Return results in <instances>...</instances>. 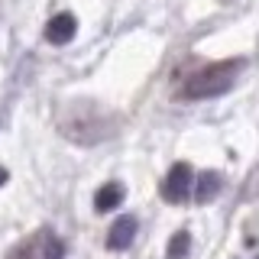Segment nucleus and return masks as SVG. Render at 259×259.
<instances>
[{"label":"nucleus","mask_w":259,"mask_h":259,"mask_svg":"<svg viewBox=\"0 0 259 259\" xmlns=\"http://www.w3.org/2000/svg\"><path fill=\"white\" fill-rule=\"evenodd\" d=\"M243 68V59H227V62H210L201 65L198 71H191L188 78L178 88V97L182 101H204V97H221L233 88Z\"/></svg>","instance_id":"nucleus-1"},{"label":"nucleus","mask_w":259,"mask_h":259,"mask_svg":"<svg viewBox=\"0 0 259 259\" xmlns=\"http://www.w3.org/2000/svg\"><path fill=\"white\" fill-rule=\"evenodd\" d=\"M62 133L75 143L91 146L97 140H104V136H110L113 123H110V117H104V113L94 107V104H75V107L62 117Z\"/></svg>","instance_id":"nucleus-2"},{"label":"nucleus","mask_w":259,"mask_h":259,"mask_svg":"<svg viewBox=\"0 0 259 259\" xmlns=\"http://www.w3.org/2000/svg\"><path fill=\"white\" fill-rule=\"evenodd\" d=\"M4 259H65V243L59 233L42 227V230L29 233L26 240H20Z\"/></svg>","instance_id":"nucleus-3"},{"label":"nucleus","mask_w":259,"mask_h":259,"mask_svg":"<svg viewBox=\"0 0 259 259\" xmlns=\"http://www.w3.org/2000/svg\"><path fill=\"white\" fill-rule=\"evenodd\" d=\"M194 168L188 162H175L172 168H168V175L162 178V198L168 201V204H182V201H188L194 194Z\"/></svg>","instance_id":"nucleus-4"},{"label":"nucleus","mask_w":259,"mask_h":259,"mask_svg":"<svg viewBox=\"0 0 259 259\" xmlns=\"http://www.w3.org/2000/svg\"><path fill=\"white\" fill-rule=\"evenodd\" d=\"M136 230H140V224H136V217H117L110 227V233H107V249H113V253H123V249L133 246V240H136Z\"/></svg>","instance_id":"nucleus-5"},{"label":"nucleus","mask_w":259,"mask_h":259,"mask_svg":"<svg viewBox=\"0 0 259 259\" xmlns=\"http://www.w3.org/2000/svg\"><path fill=\"white\" fill-rule=\"evenodd\" d=\"M75 32H78V20L71 13H55L52 20L46 23V39L52 46H65V42H71L75 39Z\"/></svg>","instance_id":"nucleus-6"},{"label":"nucleus","mask_w":259,"mask_h":259,"mask_svg":"<svg viewBox=\"0 0 259 259\" xmlns=\"http://www.w3.org/2000/svg\"><path fill=\"white\" fill-rule=\"evenodd\" d=\"M123 198H126L123 185H120V182H107V185H101L97 194H94V210H97V214H107V210L123 204Z\"/></svg>","instance_id":"nucleus-7"},{"label":"nucleus","mask_w":259,"mask_h":259,"mask_svg":"<svg viewBox=\"0 0 259 259\" xmlns=\"http://www.w3.org/2000/svg\"><path fill=\"white\" fill-rule=\"evenodd\" d=\"M221 188H224V178L217 172H201L194 178V201H198V204H207V201H214L217 194H221Z\"/></svg>","instance_id":"nucleus-8"},{"label":"nucleus","mask_w":259,"mask_h":259,"mask_svg":"<svg viewBox=\"0 0 259 259\" xmlns=\"http://www.w3.org/2000/svg\"><path fill=\"white\" fill-rule=\"evenodd\" d=\"M191 249V233L188 230H178L172 240H168V249H165V259H185Z\"/></svg>","instance_id":"nucleus-9"},{"label":"nucleus","mask_w":259,"mask_h":259,"mask_svg":"<svg viewBox=\"0 0 259 259\" xmlns=\"http://www.w3.org/2000/svg\"><path fill=\"white\" fill-rule=\"evenodd\" d=\"M7 178H10V175H7V168L0 165V188H4V185H7Z\"/></svg>","instance_id":"nucleus-10"}]
</instances>
